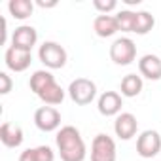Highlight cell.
Returning <instances> with one entry per match:
<instances>
[{
    "mask_svg": "<svg viewBox=\"0 0 161 161\" xmlns=\"http://www.w3.org/2000/svg\"><path fill=\"white\" fill-rule=\"evenodd\" d=\"M57 150L63 161H84L86 159V142L74 125H64L59 129L57 136Z\"/></svg>",
    "mask_w": 161,
    "mask_h": 161,
    "instance_id": "cell-1",
    "label": "cell"
},
{
    "mask_svg": "<svg viewBox=\"0 0 161 161\" xmlns=\"http://www.w3.org/2000/svg\"><path fill=\"white\" fill-rule=\"evenodd\" d=\"M68 95L76 104L86 106V104H91L93 99L97 97V86L87 78H76L68 86Z\"/></svg>",
    "mask_w": 161,
    "mask_h": 161,
    "instance_id": "cell-2",
    "label": "cell"
},
{
    "mask_svg": "<svg viewBox=\"0 0 161 161\" xmlns=\"http://www.w3.org/2000/svg\"><path fill=\"white\" fill-rule=\"evenodd\" d=\"M38 59L51 70L66 64V49L57 42H44L38 49Z\"/></svg>",
    "mask_w": 161,
    "mask_h": 161,
    "instance_id": "cell-3",
    "label": "cell"
},
{
    "mask_svg": "<svg viewBox=\"0 0 161 161\" xmlns=\"http://www.w3.org/2000/svg\"><path fill=\"white\" fill-rule=\"evenodd\" d=\"M110 59L119 64V66H127L136 59V46L131 38H118L114 40V44L110 46Z\"/></svg>",
    "mask_w": 161,
    "mask_h": 161,
    "instance_id": "cell-4",
    "label": "cell"
},
{
    "mask_svg": "<svg viewBox=\"0 0 161 161\" xmlns=\"http://www.w3.org/2000/svg\"><path fill=\"white\" fill-rule=\"evenodd\" d=\"M116 142L112 136L99 133L91 142V161H116Z\"/></svg>",
    "mask_w": 161,
    "mask_h": 161,
    "instance_id": "cell-5",
    "label": "cell"
},
{
    "mask_svg": "<svg viewBox=\"0 0 161 161\" xmlns=\"http://www.w3.org/2000/svg\"><path fill=\"white\" fill-rule=\"evenodd\" d=\"M161 150V135L153 129L142 131L140 136L136 138V153L144 159H152L159 153Z\"/></svg>",
    "mask_w": 161,
    "mask_h": 161,
    "instance_id": "cell-6",
    "label": "cell"
},
{
    "mask_svg": "<svg viewBox=\"0 0 161 161\" xmlns=\"http://www.w3.org/2000/svg\"><path fill=\"white\" fill-rule=\"evenodd\" d=\"M34 125L44 131V133H51L55 129L61 127V114L57 108L53 106H40L34 112Z\"/></svg>",
    "mask_w": 161,
    "mask_h": 161,
    "instance_id": "cell-7",
    "label": "cell"
},
{
    "mask_svg": "<svg viewBox=\"0 0 161 161\" xmlns=\"http://www.w3.org/2000/svg\"><path fill=\"white\" fill-rule=\"evenodd\" d=\"M4 63L10 70L14 72H23L31 66L32 63V53L31 51H25V49H17L14 46H10L4 53Z\"/></svg>",
    "mask_w": 161,
    "mask_h": 161,
    "instance_id": "cell-8",
    "label": "cell"
},
{
    "mask_svg": "<svg viewBox=\"0 0 161 161\" xmlns=\"http://www.w3.org/2000/svg\"><path fill=\"white\" fill-rule=\"evenodd\" d=\"M36 42H38V32L31 25H21L12 34V46L17 47V49L32 51V47L36 46Z\"/></svg>",
    "mask_w": 161,
    "mask_h": 161,
    "instance_id": "cell-9",
    "label": "cell"
},
{
    "mask_svg": "<svg viewBox=\"0 0 161 161\" xmlns=\"http://www.w3.org/2000/svg\"><path fill=\"white\" fill-rule=\"evenodd\" d=\"M136 129H138V121L131 112H121L114 121V133L121 140H131L136 135Z\"/></svg>",
    "mask_w": 161,
    "mask_h": 161,
    "instance_id": "cell-10",
    "label": "cell"
},
{
    "mask_svg": "<svg viewBox=\"0 0 161 161\" xmlns=\"http://www.w3.org/2000/svg\"><path fill=\"white\" fill-rule=\"evenodd\" d=\"M121 106H123V101H121V95L116 93V91H104L99 101H97V108L103 116L110 118V116H119L121 114Z\"/></svg>",
    "mask_w": 161,
    "mask_h": 161,
    "instance_id": "cell-11",
    "label": "cell"
},
{
    "mask_svg": "<svg viewBox=\"0 0 161 161\" xmlns=\"http://www.w3.org/2000/svg\"><path fill=\"white\" fill-rule=\"evenodd\" d=\"M138 70L146 80L157 82V80H161V59L153 53L142 55L138 61Z\"/></svg>",
    "mask_w": 161,
    "mask_h": 161,
    "instance_id": "cell-12",
    "label": "cell"
},
{
    "mask_svg": "<svg viewBox=\"0 0 161 161\" xmlns=\"http://www.w3.org/2000/svg\"><path fill=\"white\" fill-rule=\"evenodd\" d=\"M23 129L15 123H10V121H4L2 127H0V140H2L4 146L8 148H19L23 144Z\"/></svg>",
    "mask_w": 161,
    "mask_h": 161,
    "instance_id": "cell-13",
    "label": "cell"
},
{
    "mask_svg": "<svg viewBox=\"0 0 161 161\" xmlns=\"http://www.w3.org/2000/svg\"><path fill=\"white\" fill-rule=\"evenodd\" d=\"M93 31H95V34L101 36V38H110V36H114V34L119 31L116 15H104V14L97 15L95 21H93Z\"/></svg>",
    "mask_w": 161,
    "mask_h": 161,
    "instance_id": "cell-14",
    "label": "cell"
},
{
    "mask_svg": "<svg viewBox=\"0 0 161 161\" xmlns=\"http://www.w3.org/2000/svg\"><path fill=\"white\" fill-rule=\"evenodd\" d=\"M38 99H40L44 104H47V106H57V104H61V103L64 101V89L55 82V84L47 86L46 89H42V91L38 93Z\"/></svg>",
    "mask_w": 161,
    "mask_h": 161,
    "instance_id": "cell-15",
    "label": "cell"
},
{
    "mask_svg": "<svg viewBox=\"0 0 161 161\" xmlns=\"http://www.w3.org/2000/svg\"><path fill=\"white\" fill-rule=\"evenodd\" d=\"M51 84H55V76L49 72V70H36L32 76H31V80H29V87H31V91L32 93H40L42 89H46L47 86H51Z\"/></svg>",
    "mask_w": 161,
    "mask_h": 161,
    "instance_id": "cell-16",
    "label": "cell"
},
{
    "mask_svg": "<svg viewBox=\"0 0 161 161\" xmlns=\"http://www.w3.org/2000/svg\"><path fill=\"white\" fill-rule=\"evenodd\" d=\"M142 86H144V84H142V78H140V76H136V74H127V76L121 80L119 91H121V95H123V97L133 99V97L140 95Z\"/></svg>",
    "mask_w": 161,
    "mask_h": 161,
    "instance_id": "cell-17",
    "label": "cell"
},
{
    "mask_svg": "<svg viewBox=\"0 0 161 161\" xmlns=\"http://www.w3.org/2000/svg\"><path fill=\"white\" fill-rule=\"evenodd\" d=\"M8 10H10V14L15 19L23 21V19L32 15L34 4H32V0H10V2H8Z\"/></svg>",
    "mask_w": 161,
    "mask_h": 161,
    "instance_id": "cell-18",
    "label": "cell"
},
{
    "mask_svg": "<svg viewBox=\"0 0 161 161\" xmlns=\"http://www.w3.org/2000/svg\"><path fill=\"white\" fill-rule=\"evenodd\" d=\"M155 25V19L150 12H136V19H135V29L133 32L135 34H148Z\"/></svg>",
    "mask_w": 161,
    "mask_h": 161,
    "instance_id": "cell-19",
    "label": "cell"
},
{
    "mask_svg": "<svg viewBox=\"0 0 161 161\" xmlns=\"http://www.w3.org/2000/svg\"><path fill=\"white\" fill-rule=\"evenodd\" d=\"M116 19H118L119 31H123V32H133V29H135V19H136V12L121 10V12L116 14Z\"/></svg>",
    "mask_w": 161,
    "mask_h": 161,
    "instance_id": "cell-20",
    "label": "cell"
},
{
    "mask_svg": "<svg viewBox=\"0 0 161 161\" xmlns=\"http://www.w3.org/2000/svg\"><path fill=\"white\" fill-rule=\"evenodd\" d=\"M93 6H95L97 12L108 15L110 12H114L118 8V2H116V0H93Z\"/></svg>",
    "mask_w": 161,
    "mask_h": 161,
    "instance_id": "cell-21",
    "label": "cell"
},
{
    "mask_svg": "<svg viewBox=\"0 0 161 161\" xmlns=\"http://www.w3.org/2000/svg\"><path fill=\"white\" fill-rule=\"evenodd\" d=\"M36 153V161H55V153L49 146H38L34 148Z\"/></svg>",
    "mask_w": 161,
    "mask_h": 161,
    "instance_id": "cell-22",
    "label": "cell"
},
{
    "mask_svg": "<svg viewBox=\"0 0 161 161\" xmlns=\"http://www.w3.org/2000/svg\"><path fill=\"white\" fill-rule=\"evenodd\" d=\"M12 86H14L12 78L6 72H0V95H8L12 91Z\"/></svg>",
    "mask_w": 161,
    "mask_h": 161,
    "instance_id": "cell-23",
    "label": "cell"
},
{
    "mask_svg": "<svg viewBox=\"0 0 161 161\" xmlns=\"http://www.w3.org/2000/svg\"><path fill=\"white\" fill-rule=\"evenodd\" d=\"M19 161H36L34 148H27V150H23L21 155H19Z\"/></svg>",
    "mask_w": 161,
    "mask_h": 161,
    "instance_id": "cell-24",
    "label": "cell"
},
{
    "mask_svg": "<svg viewBox=\"0 0 161 161\" xmlns=\"http://www.w3.org/2000/svg\"><path fill=\"white\" fill-rule=\"evenodd\" d=\"M8 40V21L2 19V38H0V44H6Z\"/></svg>",
    "mask_w": 161,
    "mask_h": 161,
    "instance_id": "cell-25",
    "label": "cell"
},
{
    "mask_svg": "<svg viewBox=\"0 0 161 161\" xmlns=\"http://www.w3.org/2000/svg\"><path fill=\"white\" fill-rule=\"evenodd\" d=\"M40 8H55L57 6V0H51V2H44V0H38L36 2Z\"/></svg>",
    "mask_w": 161,
    "mask_h": 161,
    "instance_id": "cell-26",
    "label": "cell"
},
{
    "mask_svg": "<svg viewBox=\"0 0 161 161\" xmlns=\"http://www.w3.org/2000/svg\"><path fill=\"white\" fill-rule=\"evenodd\" d=\"M140 0H125V4H138Z\"/></svg>",
    "mask_w": 161,
    "mask_h": 161,
    "instance_id": "cell-27",
    "label": "cell"
}]
</instances>
